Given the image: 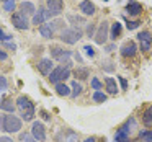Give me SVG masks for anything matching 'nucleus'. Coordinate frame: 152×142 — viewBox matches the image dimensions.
Returning <instances> with one entry per match:
<instances>
[{
	"label": "nucleus",
	"mask_w": 152,
	"mask_h": 142,
	"mask_svg": "<svg viewBox=\"0 0 152 142\" xmlns=\"http://www.w3.org/2000/svg\"><path fill=\"white\" fill-rule=\"evenodd\" d=\"M4 113H0V131H2V127H4Z\"/></svg>",
	"instance_id": "49530a36"
},
{
	"label": "nucleus",
	"mask_w": 152,
	"mask_h": 142,
	"mask_svg": "<svg viewBox=\"0 0 152 142\" xmlns=\"http://www.w3.org/2000/svg\"><path fill=\"white\" fill-rule=\"evenodd\" d=\"M31 135H33L38 142H43L44 139H46V127H44L43 122H39V121L33 122V126H31Z\"/></svg>",
	"instance_id": "9d476101"
},
{
	"label": "nucleus",
	"mask_w": 152,
	"mask_h": 142,
	"mask_svg": "<svg viewBox=\"0 0 152 142\" xmlns=\"http://www.w3.org/2000/svg\"><path fill=\"white\" fill-rule=\"evenodd\" d=\"M8 39H12V36H10V34H7L2 28H0V43H5V41H8Z\"/></svg>",
	"instance_id": "ea45409f"
},
{
	"label": "nucleus",
	"mask_w": 152,
	"mask_h": 142,
	"mask_svg": "<svg viewBox=\"0 0 152 142\" xmlns=\"http://www.w3.org/2000/svg\"><path fill=\"white\" fill-rule=\"evenodd\" d=\"M0 109H2V111H5V113H8V114H13L15 105H13V101H12L10 98H7V100H4V101L0 103Z\"/></svg>",
	"instance_id": "b1692460"
},
{
	"label": "nucleus",
	"mask_w": 152,
	"mask_h": 142,
	"mask_svg": "<svg viewBox=\"0 0 152 142\" xmlns=\"http://www.w3.org/2000/svg\"><path fill=\"white\" fill-rule=\"evenodd\" d=\"M46 5H48V10L53 17H57L61 15V12L64 10V2L62 0H46Z\"/></svg>",
	"instance_id": "9b49d317"
},
{
	"label": "nucleus",
	"mask_w": 152,
	"mask_h": 142,
	"mask_svg": "<svg viewBox=\"0 0 152 142\" xmlns=\"http://www.w3.org/2000/svg\"><path fill=\"white\" fill-rule=\"evenodd\" d=\"M20 139H21L23 142H38L31 134H21V135H20Z\"/></svg>",
	"instance_id": "4c0bfd02"
},
{
	"label": "nucleus",
	"mask_w": 152,
	"mask_h": 142,
	"mask_svg": "<svg viewBox=\"0 0 152 142\" xmlns=\"http://www.w3.org/2000/svg\"><path fill=\"white\" fill-rule=\"evenodd\" d=\"M0 2H7V0H0Z\"/></svg>",
	"instance_id": "3c124183"
},
{
	"label": "nucleus",
	"mask_w": 152,
	"mask_h": 142,
	"mask_svg": "<svg viewBox=\"0 0 152 142\" xmlns=\"http://www.w3.org/2000/svg\"><path fill=\"white\" fill-rule=\"evenodd\" d=\"M82 34L83 33H82V30H80V28H74V26L72 28H66V30L61 31V41L72 46V44H75L77 41L82 38Z\"/></svg>",
	"instance_id": "20e7f679"
},
{
	"label": "nucleus",
	"mask_w": 152,
	"mask_h": 142,
	"mask_svg": "<svg viewBox=\"0 0 152 142\" xmlns=\"http://www.w3.org/2000/svg\"><path fill=\"white\" fill-rule=\"evenodd\" d=\"M20 129H21V119L7 113V114L4 116V127H2V131L15 134V132H20Z\"/></svg>",
	"instance_id": "7ed1b4c3"
},
{
	"label": "nucleus",
	"mask_w": 152,
	"mask_h": 142,
	"mask_svg": "<svg viewBox=\"0 0 152 142\" xmlns=\"http://www.w3.org/2000/svg\"><path fill=\"white\" fill-rule=\"evenodd\" d=\"M74 57L77 59V62H82V57H80V54H79V52H75V54H74Z\"/></svg>",
	"instance_id": "09e8293b"
},
{
	"label": "nucleus",
	"mask_w": 152,
	"mask_h": 142,
	"mask_svg": "<svg viewBox=\"0 0 152 142\" xmlns=\"http://www.w3.org/2000/svg\"><path fill=\"white\" fill-rule=\"evenodd\" d=\"M15 8H17V2H15V0H7V2H4V10L5 12L12 13V12H15Z\"/></svg>",
	"instance_id": "c756f323"
},
{
	"label": "nucleus",
	"mask_w": 152,
	"mask_h": 142,
	"mask_svg": "<svg viewBox=\"0 0 152 142\" xmlns=\"http://www.w3.org/2000/svg\"><path fill=\"white\" fill-rule=\"evenodd\" d=\"M41 116H43L44 121H49V119H51V114L48 111H44V109H41Z\"/></svg>",
	"instance_id": "a19ab883"
},
{
	"label": "nucleus",
	"mask_w": 152,
	"mask_h": 142,
	"mask_svg": "<svg viewBox=\"0 0 152 142\" xmlns=\"http://www.w3.org/2000/svg\"><path fill=\"white\" fill-rule=\"evenodd\" d=\"M83 51H85L87 57H95V49H93L90 44H85V46H83Z\"/></svg>",
	"instance_id": "c9c22d12"
},
{
	"label": "nucleus",
	"mask_w": 152,
	"mask_h": 142,
	"mask_svg": "<svg viewBox=\"0 0 152 142\" xmlns=\"http://www.w3.org/2000/svg\"><path fill=\"white\" fill-rule=\"evenodd\" d=\"M119 54H121V57H124V59H132V57L137 54V44H136L134 41H126V43L119 47Z\"/></svg>",
	"instance_id": "1a4fd4ad"
},
{
	"label": "nucleus",
	"mask_w": 152,
	"mask_h": 142,
	"mask_svg": "<svg viewBox=\"0 0 152 142\" xmlns=\"http://www.w3.org/2000/svg\"><path fill=\"white\" fill-rule=\"evenodd\" d=\"M126 13L129 17H139L142 13V5L136 0H129L128 4H126Z\"/></svg>",
	"instance_id": "f8f14e48"
},
{
	"label": "nucleus",
	"mask_w": 152,
	"mask_h": 142,
	"mask_svg": "<svg viewBox=\"0 0 152 142\" xmlns=\"http://www.w3.org/2000/svg\"><path fill=\"white\" fill-rule=\"evenodd\" d=\"M106 98H108V95H106V93H103L102 90H96V92H93V95H92V100H93V101H96V103L106 101Z\"/></svg>",
	"instance_id": "cd10ccee"
},
{
	"label": "nucleus",
	"mask_w": 152,
	"mask_h": 142,
	"mask_svg": "<svg viewBox=\"0 0 152 142\" xmlns=\"http://www.w3.org/2000/svg\"><path fill=\"white\" fill-rule=\"evenodd\" d=\"M17 106L21 111V119L23 121H33L34 118V105L28 96H18L17 100Z\"/></svg>",
	"instance_id": "f257e3e1"
},
{
	"label": "nucleus",
	"mask_w": 152,
	"mask_h": 142,
	"mask_svg": "<svg viewBox=\"0 0 152 142\" xmlns=\"http://www.w3.org/2000/svg\"><path fill=\"white\" fill-rule=\"evenodd\" d=\"M116 80H118L119 85H121V90H128V80H126L124 77H116Z\"/></svg>",
	"instance_id": "58836bf2"
},
{
	"label": "nucleus",
	"mask_w": 152,
	"mask_h": 142,
	"mask_svg": "<svg viewBox=\"0 0 152 142\" xmlns=\"http://www.w3.org/2000/svg\"><path fill=\"white\" fill-rule=\"evenodd\" d=\"M142 124L147 126V127H152V105L142 111Z\"/></svg>",
	"instance_id": "4be33fe9"
},
{
	"label": "nucleus",
	"mask_w": 152,
	"mask_h": 142,
	"mask_svg": "<svg viewBox=\"0 0 152 142\" xmlns=\"http://www.w3.org/2000/svg\"><path fill=\"white\" fill-rule=\"evenodd\" d=\"M121 33H123V25L119 23V21H115V23L111 25V28H110V39L116 41L121 36Z\"/></svg>",
	"instance_id": "dca6fc26"
},
{
	"label": "nucleus",
	"mask_w": 152,
	"mask_h": 142,
	"mask_svg": "<svg viewBox=\"0 0 152 142\" xmlns=\"http://www.w3.org/2000/svg\"><path fill=\"white\" fill-rule=\"evenodd\" d=\"M103 2H108V0H103Z\"/></svg>",
	"instance_id": "603ef678"
},
{
	"label": "nucleus",
	"mask_w": 152,
	"mask_h": 142,
	"mask_svg": "<svg viewBox=\"0 0 152 142\" xmlns=\"http://www.w3.org/2000/svg\"><path fill=\"white\" fill-rule=\"evenodd\" d=\"M38 70H39L43 75H49L53 72V60L51 59H41L38 62Z\"/></svg>",
	"instance_id": "2eb2a0df"
},
{
	"label": "nucleus",
	"mask_w": 152,
	"mask_h": 142,
	"mask_svg": "<svg viewBox=\"0 0 152 142\" xmlns=\"http://www.w3.org/2000/svg\"><path fill=\"white\" fill-rule=\"evenodd\" d=\"M70 77V69L69 67H64V66H59L56 69H53V72L49 74V82L51 83H61L64 80H67Z\"/></svg>",
	"instance_id": "39448f33"
},
{
	"label": "nucleus",
	"mask_w": 152,
	"mask_h": 142,
	"mask_svg": "<svg viewBox=\"0 0 152 142\" xmlns=\"http://www.w3.org/2000/svg\"><path fill=\"white\" fill-rule=\"evenodd\" d=\"M67 20H69V23L72 25L74 28H79L80 25L87 23V18L82 17V15H67Z\"/></svg>",
	"instance_id": "6ab92c4d"
},
{
	"label": "nucleus",
	"mask_w": 152,
	"mask_h": 142,
	"mask_svg": "<svg viewBox=\"0 0 152 142\" xmlns=\"http://www.w3.org/2000/svg\"><path fill=\"white\" fill-rule=\"evenodd\" d=\"M93 39H95L96 44H102V46H105V44H106V41L110 39V23H108V21H102V23L98 25Z\"/></svg>",
	"instance_id": "423d86ee"
},
{
	"label": "nucleus",
	"mask_w": 152,
	"mask_h": 142,
	"mask_svg": "<svg viewBox=\"0 0 152 142\" xmlns=\"http://www.w3.org/2000/svg\"><path fill=\"white\" fill-rule=\"evenodd\" d=\"M74 77H77L79 80H87L90 77V69L88 67H77L74 70Z\"/></svg>",
	"instance_id": "5701e85b"
},
{
	"label": "nucleus",
	"mask_w": 152,
	"mask_h": 142,
	"mask_svg": "<svg viewBox=\"0 0 152 142\" xmlns=\"http://www.w3.org/2000/svg\"><path fill=\"white\" fill-rule=\"evenodd\" d=\"M87 36L88 38H93L95 36V33H96V25L95 23H90V25H87Z\"/></svg>",
	"instance_id": "2f4dec72"
},
{
	"label": "nucleus",
	"mask_w": 152,
	"mask_h": 142,
	"mask_svg": "<svg viewBox=\"0 0 152 142\" xmlns=\"http://www.w3.org/2000/svg\"><path fill=\"white\" fill-rule=\"evenodd\" d=\"M136 127H137V122H136V118H132V116H131V118H129L128 121H126V122H124V124H123L119 129H121V131H124L126 134H129V135H131V132L134 131Z\"/></svg>",
	"instance_id": "412c9836"
},
{
	"label": "nucleus",
	"mask_w": 152,
	"mask_h": 142,
	"mask_svg": "<svg viewBox=\"0 0 152 142\" xmlns=\"http://www.w3.org/2000/svg\"><path fill=\"white\" fill-rule=\"evenodd\" d=\"M90 85H92V88H93V90H95V92H96V90H102L103 83L100 82V80L96 79V77H93V79L90 80Z\"/></svg>",
	"instance_id": "473e14b6"
},
{
	"label": "nucleus",
	"mask_w": 152,
	"mask_h": 142,
	"mask_svg": "<svg viewBox=\"0 0 152 142\" xmlns=\"http://www.w3.org/2000/svg\"><path fill=\"white\" fill-rule=\"evenodd\" d=\"M83 142H96V137H93V135H90V137H87Z\"/></svg>",
	"instance_id": "de8ad7c7"
},
{
	"label": "nucleus",
	"mask_w": 152,
	"mask_h": 142,
	"mask_svg": "<svg viewBox=\"0 0 152 142\" xmlns=\"http://www.w3.org/2000/svg\"><path fill=\"white\" fill-rule=\"evenodd\" d=\"M115 142H129V134H126L124 131L118 129L115 134Z\"/></svg>",
	"instance_id": "c85d7f7f"
},
{
	"label": "nucleus",
	"mask_w": 152,
	"mask_h": 142,
	"mask_svg": "<svg viewBox=\"0 0 152 142\" xmlns=\"http://www.w3.org/2000/svg\"><path fill=\"white\" fill-rule=\"evenodd\" d=\"M0 142H13V139L8 137V135H2V137H0Z\"/></svg>",
	"instance_id": "37998d69"
},
{
	"label": "nucleus",
	"mask_w": 152,
	"mask_h": 142,
	"mask_svg": "<svg viewBox=\"0 0 152 142\" xmlns=\"http://www.w3.org/2000/svg\"><path fill=\"white\" fill-rule=\"evenodd\" d=\"M98 142H106V141H105V139H102V141H98Z\"/></svg>",
	"instance_id": "8fccbe9b"
},
{
	"label": "nucleus",
	"mask_w": 152,
	"mask_h": 142,
	"mask_svg": "<svg viewBox=\"0 0 152 142\" xmlns=\"http://www.w3.org/2000/svg\"><path fill=\"white\" fill-rule=\"evenodd\" d=\"M7 52H5V51H2V49H0V60H7Z\"/></svg>",
	"instance_id": "a18cd8bd"
},
{
	"label": "nucleus",
	"mask_w": 152,
	"mask_h": 142,
	"mask_svg": "<svg viewBox=\"0 0 152 142\" xmlns=\"http://www.w3.org/2000/svg\"><path fill=\"white\" fill-rule=\"evenodd\" d=\"M20 12L23 15H26V17H28V15H31V17H33V15L36 13V7H34L31 2H25V0H23V2L20 4Z\"/></svg>",
	"instance_id": "a211bd4d"
},
{
	"label": "nucleus",
	"mask_w": 152,
	"mask_h": 142,
	"mask_svg": "<svg viewBox=\"0 0 152 142\" xmlns=\"http://www.w3.org/2000/svg\"><path fill=\"white\" fill-rule=\"evenodd\" d=\"M102 69L105 70V72H115V62L113 60H103V64H102Z\"/></svg>",
	"instance_id": "7c9ffc66"
},
{
	"label": "nucleus",
	"mask_w": 152,
	"mask_h": 142,
	"mask_svg": "<svg viewBox=\"0 0 152 142\" xmlns=\"http://www.w3.org/2000/svg\"><path fill=\"white\" fill-rule=\"evenodd\" d=\"M56 92H57V95H61V96H69L70 95V88L62 82L56 83Z\"/></svg>",
	"instance_id": "393cba45"
},
{
	"label": "nucleus",
	"mask_w": 152,
	"mask_h": 142,
	"mask_svg": "<svg viewBox=\"0 0 152 142\" xmlns=\"http://www.w3.org/2000/svg\"><path fill=\"white\" fill-rule=\"evenodd\" d=\"M105 88L108 92V95H116L118 93V85H116V80L113 77H106L105 79Z\"/></svg>",
	"instance_id": "f3484780"
},
{
	"label": "nucleus",
	"mask_w": 152,
	"mask_h": 142,
	"mask_svg": "<svg viewBox=\"0 0 152 142\" xmlns=\"http://www.w3.org/2000/svg\"><path fill=\"white\" fill-rule=\"evenodd\" d=\"M12 25H13L17 30H28V28H30V21H28L26 15H23L21 12L12 13Z\"/></svg>",
	"instance_id": "6e6552de"
},
{
	"label": "nucleus",
	"mask_w": 152,
	"mask_h": 142,
	"mask_svg": "<svg viewBox=\"0 0 152 142\" xmlns=\"http://www.w3.org/2000/svg\"><path fill=\"white\" fill-rule=\"evenodd\" d=\"M49 17H53V15L49 13V10H44V8H39V10L36 12V13L33 15V25H43L44 23V20H46V18H49Z\"/></svg>",
	"instance_id": "4468645a"
},
{
	"label": "nucleus",
	"mask_w": 152,
	"mask_h": 142,
	"mask_svg": "<svg viewBox=\"0 0 152 142\" xmlns=\"http://www.w3.org/2000/svg\"><path fill=\"white\" fill-rule=\"evenodd\" d=\"M79 8L83 13V17H92V15H95V12H96L93 2H90V0H82L80 5H79Z\"/></svg>",
	"instance_id": "ddd939ff"
},
{
	"label": "nucleus",
	"mask_w": 152,
	"mask_h": 142,
	"mask_svg": "<svg viewBox=\"0 0 152 142\" xmlns=\"http://www.w3.org/2000/svg\"><path fill=\"white\" fill-rule=\"evenodd\" d=\"M70 88H72V92H70V95L74 96V98H77V96L82 93V90H83V87H82V83L80 82H77V80H74L72 82V85H70Z\"/></svg>",
	"instance_id": "a878e982"
},
{
	"label": "nucleus",
	"mask_w": 152,
	"mask_h": 142,
	"mask_svg": "<svg viewBox=\"0 0 152 142\" xmlns=\"http://www.w3.org/2000/svg\"><path fill=\"white\" fill-rule=\"evenodd\" d=\"M137 39H139V49L142 51V52H149L152 47V33L151 31H141V33L137 34Z\"/></svg>",
	"instance_id": "0eeeda50"
},
{
	"label": "nucleus",
	"mask_w": 152,
	"mask_h": 142,
	"mask_svg": "<svg viewBox=\"0 0 152 142\" xmlns=\"http://www.w3.org/2000/svg\"><path fill=\"white\" fill-rule=\"evenodd\" d=\"M116 44H108V46H105V52H111V51H115Z\"/></svg>",
	"instance_id": "79ce46f5"
},
{
	"label": "nucleus",
	"mask_w": 152,
	"mask_h": 142,
	"mask_svg": "<svg viewBox=\"0 0 152 142\" xmlns=\"http://www.w3.org/2000/svg\"><path fill=\"white\" fill-rule=\"evenodd\" d=\"M139 25H141V21H139V20H136V21H126V28H128V30H137V28H139Z\"/></svg>",
	"instance_id": "f704fd0d"
},
{
	"label": "nucleus",
	"mask_w": 152,
	"mask_h": 142,
	"mask_svg": "<svg viewBox=\"0 0 152 142\" xmlns=\"http://www.w3.org/2000/svg\"><path fill=\"white\" fill-rule=\"evenodd\" d=\"M77 141H79V135H77V132H74V131H69V132H67L66 142H77Z\"/></svg>",
	"instance_id": "72a5a7b5"
},
{
	"label": "nucleus",
	"mask_w": 152,
	"mask_h": 142,
	"mask_svg": "<svg viewBox=\"0 0 152 142\" xmlns=\"http://www.w3.org/2000/svg\"><path fill=\"white\" fill-rule=\"evenodd\" d=\"M39 33H41V36L46 38V39H53L54 30H53V26H51V23H43V25H41V26H39Z\"/></svg>",
	"instance_id": "aec40b11"
},
{
	"label": "nucleus",
	"mask_w": 152,
	"mask_h": 142,
	"mask_svg": "<svg viewBox=\"0 0 152 142\" xmlns=\"http://www.w3.org/2000/svg\"><path fill=\"white\" fill-rule=\"evenodd\" d=\"M137 137H139V141H142V142H152V131H149V129L139 131Z\"/></svg>",
	"instance_id": "bb28decb"
},
{
	"label": "nucleus",
	"mask_w": 152,
	"mask_h": 142,
	"mask_svg": "<svg viewBox=\"0 0 152 142\" xmlns=\"http://www.w3.org/2000/svg\"><path fill=\"white\" fill-rule=\"evenodd\" d=\"M70 56H72V51L62 49V47H59V46L51 47V57H53V59H57L64 67H69V69H70V66H72V62H70Z\"/></svg>",
	"instance_id": "f03ea898"
},
{
	"label": "nucleus",
	"mask_w": 152,
	"mask_h": 142,
	"mask_svg": "<svg viewBox=\"0 0 152 142\" xmlns=\"http://www.w3.org/2000/svg\"><path fill=\"white\" fill-rule=\"evenodd\" d=\"M5 46H7L8 49H12V51H15V49H17V46H15L13 43H8V41H5Z\"/></svg>",
	"instance_id": "c03bdc74"
},
{
	"label": "nucleus",
	"mask_w": 152,
	"mask_h": 142,
	"mask_svg": "<svg viewBox=\"0 0 152 142\" xmlns=\"http://www.w3.org/2000/svg\"><path fill=\"white\" fill-rule=\"evenodd\" d=\"M7 88H8V82H7V79H5L4 75H0V93H4Z\"/></svg>",
	"instance_id": "e433bc0d"
}]
</instances>
